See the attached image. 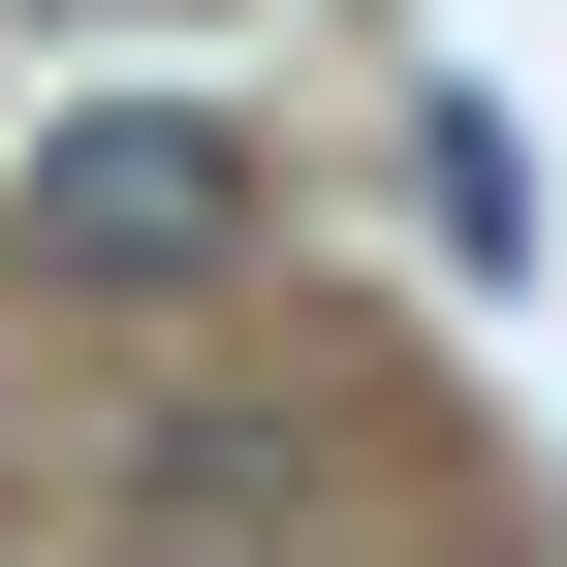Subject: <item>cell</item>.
Here are the masks:
<instances>
[{
  "instance_id": "6da1fadb",
  "label": "cell",
  "mask_w": 567,
  "mask_h": 567,
  "mask_svg": "<svg viewBox=\"0 0 567 567\" xmlns=\"http://www.w3.org/2000/svg\"><path fill=\"white\" fill-rule=\"evenodd\" d=\"M0 221H32V284H221L252 252V126L221 95H63Z\"/></svg>"
},
{
  "instance_id": "7a4b0ae2",
  "label": "cell",
  "mask_w": 567,
  "mask_h": 567,
  "mask_svg": "<svg viewBox=\"0 0 567 567\" xmlns=\"http://www.w3.org/2000/svg\"><path fill=\"white\" fill-rule=\"evenodd\" d=\"M410 189H442V252H536V158H505L473 95H410Z\"/></svg>"
}]
</instances>
